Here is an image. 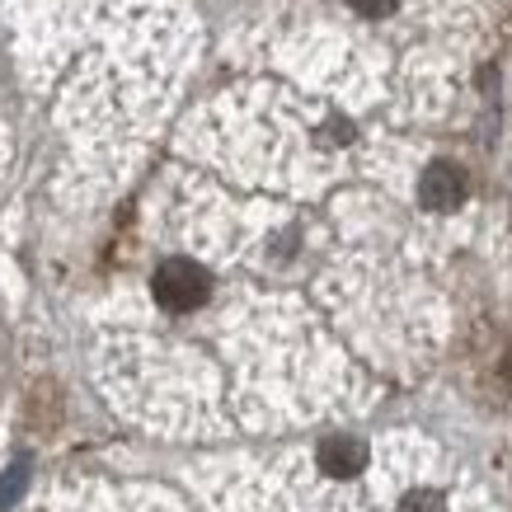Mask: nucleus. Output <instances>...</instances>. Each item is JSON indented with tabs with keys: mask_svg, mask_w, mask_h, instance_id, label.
Wrapping results in <instances>:
<instances>
[{
	"mask_svg": "<svg viewBox=\"0 0 512 512\" xmlns=\"http://www.w3.org/2000/svg\"><path fill=\"white\" fill-rule=\"evenodd\" d=\"M151 287H156V301L165 306V311L184 315V311H198L202 301H207L212 278H207V268L193 264V259H165V264L156 268Z\"/></svg>",
	"mask_w": 512,
	"mask_h": 512,
	"instance_id": "f257e3e1",
	"label": "nucleus"
},
{
	"mask_svg": "<svg viewBox=\"0 0 512 512\" xmlns=\"http://www.w3.org/2000/svg\"><path fill=\"white\" fill-rule=\"evenodd\" d=\"M419 198H423V207H433V212H451V207H461V198H466V174L456 170L451 160H437V165L423 170Z\"/></svg>",
	"mask_w": 512,
	"mask_h": 512,
	"instance_id": "f03ea898",
	"label": "nucleus"
},
{
	"mask_svg": "<svg viewBox=\"0 0 512 512\" xmlns=\"http://www.w3.org/2000/svg\"><path fill=\"white\" fill-rule=\"evenodd\" d=\"M367 466V442H357V437H325L320 442V470L334 475V480H348L357 470Z\"/></svg>",
	"mask_w": 512,
	"mask_h": 512,
	"instance_id": "7ed1b4c3",
	"label": "nucleus"
},
{
	"mask_svg": "<svg viewBox=\"0 0 512 512\" xmlns=\"http://www.w3.org/2000/svg\"><path fill=\"white\" fill-rule=\"evenodd\" d=\"M395 512H447V503L433 489H414V494H404V503Z\"/></svg>",
	"mask_w": 512,
	"mask_h": 512,
	"instance_id": "20e7f679",
	"label": "nucleus"
},
{
	"mask_svg": "<svg viewBox=\"0 0 512 512\" xmlns=\"http://www.w3.org/2000/svg\"><path fill=\"white\" fill-rule=\"evenodd\" d=\"M348 5H353L357 15H367V19H381V15H390V10H395L400 0H348Z\"/></svg>",
	"mask_w": 512,
	"mask_h": 512,
	"instance_id": "39448f33",
	"label": "nucleus"
},
{
	"mask_svg": "<svg viewBox=\"0 0 512 512\" xmlns=\"http://www.w3.org/2000/svg\"><path fill=\"white\" fill-rule=\"evenodd\" d=\"M19 484H24V466H15V480H10V484H0V508H5V503L19 494Z\"/></svg>",
	"mask_w": 512,
	"mask_h": 512,
	"instance_id": "423d86ee",
	"label": "nucleus"
},
{
	"mask_svg": "<svg viewBox=\"0 0 512 512\" xmlns=\"http://www.w3.org/2000/svg\"><path fill=\"white\" fill-rule=\"evenodd\" d=\"M503 381H508V386H512V353L503 357Z\"/></svg>",
	"mask_w": 512,
	"mask_h": 512,
	"instance_id": "0eeeda50",
	"label": "nucleus"
}]
</instances>
